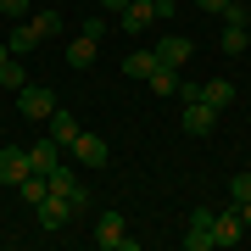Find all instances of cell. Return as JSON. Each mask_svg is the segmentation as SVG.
<instances>
[{
    "label": "cell",
    "mask_w": 251,
    "mask_h": 251,
    "mask_svg": "<svg viewBox=\"0 0 251 251\" xmlns=\"http://www.w3.org/2000/svg\"><path fill=\"white\" fill-rule=\"evenodd\" d=\"M78 128H84V123H78V112H67V106H56V112L45 117V134H50L56 145H67L73 134H78Z\"/></svg>",
    "instance_id": "11"
},
{
    "label": "cell",
    "mask_w": 251,
    "mask_h": 251,
    "mask_svg": "<svg viewBox=\"0 0 251 251\" xmlns=\"http://www.w3.org/2000/svg\"><path fill=\"white\" fill-rule=\"evenodd\" d=\"M95 246H106V251H134V234H128L123 212H100V218H95Z\"/></svg>",
    "instance_id": "2"
},
{
    "label": "cell",
    "mask_w": 251,
    "mask_h": 251,
    "mask_svg": "<svg viewBox=\"0 0 251 251\" xmlns=\"http://www.w3.org/2000/svg\"><path fill=\"white\" fill-rule=\"evenodd\" d=\"M0 11H6L11 23H28V11H34V0H0Z\"/></svg>",
    "instance_id": "23"
},
{
    "label": "cell",
    "mask_w": 251,
    "mask_h": 251,
    "mask_svg": "<svg viewBox=\"0 0 251 251\" xmlns=\"http://www.w3.org/2000/svg\"><path fill=\"white\" fill-rule=\"evenodd\" d=\"M184 246H190V251H212V206H196V212H190Z\"/></svg>",
    "instance_id": "9"
},
{
    "label": "cell",
    "mask_w": 251,
    "mask_h": 251,
    "mask_svg": "<svg viewBox=\"0 0 251 251\" xmlns=\"http://www.w3.org/2000/svg\"><path fill=\"white\" fill-rule=\"evenodd\" d=\"M173 11H179V6H173V0H151V23H168Z\"/></svg>",
    "instance_id": "26"
},
{
    "label": "cell",
    "mask_w": 251,
    "mask_h": 251,
    "mask_svg": "<svg viewBox=\"0 0 251 251\" xmlns=\"http://www.w3.org/2000/svg\"><path fill=\"white\" fill-rule=\"evenodd\" d=\"M218 17H224V23H251V11L240 6V0H229V6H224V11H218Z\"/></svg>",
    "instance_id": "24"
},
{
    "label": "cell",
    "mask_w": 251,
    "mask_h": 251,
    "mask_svg": "<svg viewBox=\"0 0 251 251\" xmlns=\"http://www.w3.org/2000/svg\"><path fill=\"white\" fill-rule=\"evenodd\" d=\"M28 28H34L39 39H56L67 23H62V11H50V6H45V11H28Z\"/></svg>",
    "instance_id": "16"
},
{
    "label": "cell",
    "mask_w": 251,
    "mask_h": 251,
    "mask_svg": "<svg viewBox=\"0 0 251 251\" xmlns=\"http://www.w3.org/2000/svg\"><path fill=\"white\" fill-rule=\"evenodd\" d=\"M34 218H39V229H62L67 218H73V206H67V196H56V190H45V196L34 201Z\"/></svg>",
    "instance_id": "6"
},
{
    "label": "cell",
    "mask_w": 251,
    "mask_h": 251,
    "mask_svg": "<svg viewBox=\"0 0 251 251\" xmlns=\"http://www.w3.org/2000/svg\"><path fill=\"white\" fill-rule=\"evenodd\" d=\"M190 56H196V45H190V34H168V39L156 45V62H162V67H184Z\"/></svg>",
    "instance_id": "10"
},
{
    "label": "cell",
    "mask_w": 251,
    "mask_h": 251,
    "mask_svg": "<svg viewBox=\"0 0 251 251\" xmlns=\"http://www.w3.org/2000/svg\"><path fill=\"white\" fill-rule=\"evenodd\" d=\"M78 34H90V39H106V17H95V11H90V17H84V28H78Z\"/></svg>",
    "instance_id": "25"
},
{
    "label": "cell",
    "mask_w": 251,
    "mask_h": 251,
    "mask_svg": "<svg viewBox=\"0 0 251 251\" xmlns=\"http://www.w3.org/2000/svg\"><path fill=\"white\" fill-rule=\"evenodd\" d=\"M100 6H106V11H123V6H128V0H100Z\"/></svg>",
    "instance_id": "29"
},
{
    "label": "cell",
    "mask_w": 251,
    "mask_h": 251,
    "mask_svg": "<svg viewBox=\"0 0 251 251\" xmlns=\"http://www.w3.org/2000/svg\"><path fill=\"white\" fill-rule=\"evenodd\" d=\"M179 128L196 134V140H206V134L218 128V112L206 106V100H184V106H179Z\"/></svg>",
    "instance_id": "3"
},
{
    "label": "cell",
    "mask_w": 251,
    "mask_h": 251,
    "mask_svg": "<svg viewBox=\"0 0 251 251\" xmlns=\"http://www.w3.org/2000/svg\"><path fill=\"white\" fill-rule=\"evenodd\" d=\"M39 45H45V39H39L28 23H11V34H6V50H11V56H34Z\"/></svg>",
    "instance_id": "13"
},
{
    "label": "cell",
    "mask_w": 251,
    "mask_h": 251,
    "mask_svg": "<svg viewBox=\"0 0 251 251\" xmlns=\"http://www.w3.org/2000/svg\"><path fill=\"white\" fill-rule=\"evenodd\" d=\"M151 67H156V50H134V56H123V78H151Z\"/></svg>",
    "instance_id": "18"
},
{
    "label": "cell",
    "mask_w": 251,
    "mask_h": 251,
    "mask_svg": "<svg viewBox=\"0 0 251 251\" xmlns=\"http://www.w3.org/2000/svg\"><path fill=\"white\" fill-rule=\"evenodd\" d=\"M229 201H234V206L251 201V173H234V179H229Z\"/></svg>",
    "instance_id": "22"
},
{
    "label": "cell",
    "mask_w": 251,
    "mask_h": 251,
    "mask_svg": "<svg viewBox=\"0 0 251 251\" xmlns=\"http://www.w3.org/2000/svg\"><path fill=\"white\" fill-rule=\"evenodd\" d=\"M23 84H28V67H23V56H6V62H0V90H11V95H17Z\"/></svg>",
    "instance_id": "17"
},
{
    "label": "cell",
    "mask_w": 251,
    "mask_h": 251,
    "mask_svg": "<svg viewBox=\"0 0 251 251\" xmlns=\"http://www.w3.org/2000/svg\"><path fill=\"white\" fill-rule=\"evenodd\" d=\"M17 106H23V117H34V123H45V117L56 112V95L45 90V84H23V90H17Z\"/></svg>",
    "instance_id": "5"
},
{
    "label": "cell",
    "mask_w": 251,
    "mask_h": 251,
    "mask_svg": "<svg viewBox=\"0 0 251 251\" xmlns=\"http://www.w3.org/2000/svg\"><path fill=\"white\" fill-rule=\"evenodd\" d=\"M196 100H206V106H212V112H224L229 100H234V84H229V78H206Z\"/></svg>",
    "instance_id": "15"
},
{
    "label": "cell",
    "mask_w": 251,
    "mask_h": 251,
    "mask_svg": "<svg viewBox=\"0 0 251 251\" xmlns=\"http://www.w3.org/2000/svg\"><path fill=\"white\" fill-rule=\"evenodd\" d=\"M246 28L251 23H224V56H246Z\"/></svg>",
    "instance_id": "20"
},
{
    "label": "cell",
    "mask_w": 251,
    "mask_h": 251,
    "mask_svg": "<svg viewBox=\"0 0 251 251\" xmlns=\"http://www.w3.org/2000/svg\"><path fill=\"white\" fill-rule=\"evenodd\" d=\"M28 173H34V168H28V151H23V145H0V190H17Z\"/></svg>",
    "instance_id": "4"
},
{
    "label": "cell",
    "mask_w": 251,
    "mask_h": 251,
    "mask_svg": "<svg viewBox=\"0 0 251 251\" xmlns=\"http://www.w3.org/2000/svg\"><path fill=\"white\" fill-rule=\"evenodd\" d=\"M62 151L73 156V168H90V173H95V168H106V156H112V151H106V140L90 134V128H78V134L62 145Z\"/></svg>",
    "instance_id": "1"
},
{
    "label": "cell",
    "mask_w": 251,
    "mask_h": 251,
    "mask_svg": "<svg viewBox=\"0 0 251 251\" xmlns=\"http://www.w3.org/2000/svg\"><path fill=\"white\" fill-rule=\"evenodd\" d=\"M240 240H246L240 206H229V212H212V246H240Z\"/></svg>",
    "instance_id": "7"
},
{
    "label": "cell",
    "mask_w": 251,
    "mask_h": 251,
    "mask_svg": "<svg viewBox=\"0 0 251 251\" xmlns=\"http://www.w3.org/2000/svg\"><path fill=\"white\" fill-rule=\"evenodd\" d=\"M56 162H62V145H56L50 134L39 140V145H28V168H34V173H50Z\"/></svg>",
    "instance_id": "12"
},
{
    "label": "cell",
    "mask_w": 251,
    "mask_h": 251,
    "mask_svg": "<svg viewBox=\"0 0 251 251\" xmlns=\"http://www.w3.org/2000/svg\"><path fill=\"white\" fill-rule=\"evenodd\" d=\"M95 50H100V39H90V34H78L67 45V67H78V73H90L95 67Z\"/></svg>",
    "instance_id": "14"
},
{
    "label": "cell",
    "mask_w": 251,
    "mask_h": 251,
    "mask_svg": "<svg viewBox=\"0 0 251 251\" xmlns=\"http://www.w3.org/2000/svg\"><path fill=\"white\" fill-rule=\"evenodd\" d=\"M196 6H201V11H224L229 0H196Z\"/></svg>",
    "instance_id": "27"
},
{
    "label": "cell",
    "mask_w": 251,
    "mask_h": 251,
    "mask_svg": "<svg viewBox=\"0 0 251 251\" xmlns=\"http://www.w3.org/2000/svg\"><path fill=\"white\" fill-rule=\"evenodd\" d=\"M117 28H123L128 39H140L145 28H151V0H128V6L117 11Z\"/></svg>",
    "instance_id": "8"
},
{
    "label": "cell",
    "mask_w": 251,
    "mask_h": 251,
    "mask_svg": "<svg viewBox=\"0 0 251 251\" xmlns=\"http://www.w3.org/2000/svg\"><path fill=\"white\" fill-rule=\"evenodd\" d=\"M145 84H151L156 95H179V67H162V62H156V67H151V78H145Z\"/></svg>",
    "instance_id": "19"
},
{
    "label": "cell",
    "mask_w": 251,
    "mask_h": 251,
    "mask_svg": "<svg viewBox=\"0 0 251 251\" xmlns=\"http://www.w3.org/2000/svg\"><path fill=\"white\" fill-rule=\"evenodd\" d=\"M45 190H50V184H45V173H28V179H23V184H17V196H23V201H28V206H34V201H39V196H45Z\"/></svg>",
    "instance_id": "21"
},
{
    "label": "cell",
    "mask_w": 251,
    "mask_h": 251,
    "mask_svg": "<svg viewBox=\"0 0 251 251\" xmlns=\"http://www.w3.org/2000/svg\"><path fill=\"white\" fill-rule=\"evenodd\" d=\"M240 224H246V234H251V201H240Z\"/></svg>",
    "instance_id": "28"
},
{
    "label": "cell",
    "mask_w": 251,
    "mask_h": 251,
    "mask_svg": "<svg viewBox=\"0 0 251 251\" xmlns=\"http://www.w3.org/2000/svg\"><path fill=\"white\" fill-rule=\"evenodd\" d=\"M6 56H11V50H6V39H0V62H6Z\"/></svg>",
    "instance_id": "30"
}]
</instances>
